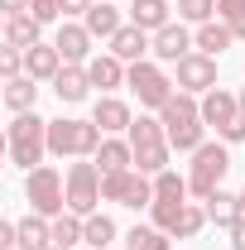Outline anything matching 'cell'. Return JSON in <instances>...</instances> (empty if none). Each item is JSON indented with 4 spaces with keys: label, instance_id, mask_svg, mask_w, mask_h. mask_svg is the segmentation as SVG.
I'll return each mask as SVG.
<instances>
[{
    "label": "cell",
    "instance_id": "47",
    "mask_svg": "<svg viewBox=\"0 0 245 250\" xmlns=\"http://www.w3.org/2000/svg\"><path fill=\"white\" fill-rule=\"evenodd\" d=\"M43 250H67V246H43Z\"/></svg>",
    "mask_w": 245,
    "mask_h": 250
},
{
    "label": "cell",
    "instance_id": "23",
    "mask_svg": "<svg viewBox=\"0 0 245 250\" xmlns=\"http://www.w3.org/2000/svg\"><path fill=\"white\" fill-rule=\"evenodd\" d=\"M34 101H39V82H34L29 72H20V77H10V82H5V106H10L15 116L34 111Z\"/></svg>",
    "mask_w": 245,
    "mask_h": 250
},
{
    "label": "cell",
    "instance_id": "40",
    "mask_svg": "<svg viewBox=\"0 0 245 250\" xmlns=\"http://www.w3.org/2000/svg\"><path fill=\"white\" fill-rule=\"evenodd\" d=\"M92 5H96V0H58V10H62V15H87Z\"/></svg>",
    "mask_w": 245,
    "mask_h": 250
},
{
    "label": "cell",
    "instance_id": "3",
    "mask_svg": "<svg viewBox=\"0 0 245 250\" xmlns=\"http://www.w3.org/2000/svg\"><path fill=\"white\" fill-rule=\"evenodd\" d=\"M231 173V149L221 145V140H207V145H197L192 149V168H187V192L192 197H212L216 188H221V178Z\"/></svg>",
    "mask_w": 245,
    "mask_h": 250
},
{
    "label": "cell",
    "instance_id": "14",
    "mask_svg": "<svg viewBox=\"0 0 245 250\" xmlns=\"http://www.w3.org/2000/svg\"><path fill=\"white\" fill-rule=\"evenodd\" d=\"M87 77H92V87L111 96L116 87H125V62L116 53H96V58H87Z\"/></svg>",
    "mask_w": 245,
    "mask_h": 250
},
{
    "label": "cell",
    "instance_id": "25",
    "mask_svg": "<svg viewBox=\"0 0 245 250\" xmlns=\"http://www.w3.org/2000/svg\"><path fill=\"white\" fill-rule=\"evenodd\" d=\"M168 154H173V149H168V140H154V145H135V168H140V173H163V168H168Z\"/></svg>",
    "mask_w": 245,
    "mask_h": 250
},
{
    "label": "cell",
    "instance_id": "45",
    "mask_svg": "<svg viewBox=\"0 0 245 250\" xmlns=\"http://www.w3.org/2000/svg\"><path fill=\"white\" fill-rule=\"evenodd\" d=\"M236 101H241V111H245V87H241V96H236Z\"/></svg>",
    "mask_w": 245,
    "mask_h": 250
},
{
    "label": "cell",
    "instance_id": "31",
    "mask_svg": "<svg viewBox=\"0 0 245 250\" xmlns=\"http://www.w3.org/2000/svg\"><path fill=\"white\" fill-rule=\"evenodd\" d=\"M125 140H130V149H135V145H154V140H168V135H163V121H154V116H135L130 130H125Z\"/></svg>",
    "mask_w": 245,
    "mask_h": 250
},
{
    "label": "cell",
    "instance_id": "21",
    "mask_svg": "<svg viewBox=\"0 0 245 250\" xmlns=\"http://www.w3.org/2000/svg\"><path fill=\"white\" fill-rule=\"evenodd\" d=\"M82 24H87V34H92V39H106V43H111V39H116V29H121V10H116V5H106V0H96L92 10L82 15Z\"/></svg>",
    "mask_w": 245,
    "mask_h": 250
},
{
    "label": "cell",
    "instance_id": "48",
    "mask_svg": "<svg viewBox=\"0 0 245 250\" xmlns=\"http://www.w3.org/2000/svg\"><path fill=\"white\" fill-rule=\"evenodd\" d=\"M0 34H5V15H0Z\"/></svg>",
    "mask_w": 245,
    "mask_h": 250
},
{
    "label": "cell",
    "instance_id": "18",
    "mask_svg": "<svg viewBox=\"0 0 245 250\" xmlns=\"http://www.w3.org/2000/svg\"><path fill=\"white\" fill-rule=\"evenodd\" d=\"M231 43H236V34L226 29L221 20H207V24H197V34H192V48H197V53H207V58H221Z\"/></svg>",
    "mask_w": 245,
    "mask_h": 250
},
{
    "label": "cell",
    "instance_id": "10",
    "mask_svg": "<svg viewBox=\"0 0 245 250\" xmlns=\"http://www.w3.org/2000/svg\"><path fill=\"white\" fill-rule=\"evenodd\" d=\"M197 106H202V125H216V135H221L226 125L241 116V101H236L231 92H221V87H212V92L202 96Z\"/></svg>",
    "mask_w": 245,
    "mask_h": 250
},
{
    "label": "cell",
    "instance_id": "29",
    "mask_svg": "<svg viewBox=\"0 0 245 250\" xmlns=\"http://www.w3.org/2000/svg\"><path fill=\"white\" fill-rule=\"evenodd\" d=\"M48 236H53V246H77V241H82V217H77V212H62V217H53L48 221Z\"/></svg>",
    "mask_w": 245,
    "mask_h": 250
},
{
    "label": "cell",
    "instance_id": "11",
    "mask_svg": "<svg viewBox=\"0 0 245 250\" xmlns=\"http://www.w3.org/2000/svg\"><path fill=\"white\" fill-rule=\"evenodd\" d=\"M53 92H58V101H67V106L87 101V92H92V77H87V67H82V62H62L58 77H53Z\"/></svg>",
    "mask_w": 245,
    "mask_h": 250
},
{
    "label": "cell",
    "instance_id": "38",
    "mask_svg": "<svg viewBox=\"0 0 245 250\" xmlns=\"http://www.w3.org/2000/svg\"><path fill=\"white\" fill-rule=\"evenodd\" d=\"M29 15L39 20V24H53V20H62L58 0H29Z\"/></svg>",
    "mask_w": 245,
    "mask_h": 250
},
{
    "label": "cell",
    "instance_id": "9",
    "mask_svg": "<svg viewBox=\"0 0 245 250\" xmlns=\"http://www.w3.org/2000/svg\"><path fill=\"white\" fill-rule=\"evenodd\" d=\"M149 53H154L159 62H178V58L192 53V34H187L183 24H163V29L149 39Z\"/></svg>",
    "mask_w": 245,
    "mask_h": 250
},
{
    "label": "cell",
    "instance_id": "26",
    "mask_svg": "<svg viewBox=\"0 0 245 250\" xmlns=\"http://www.w3.org/2000/svg\"><path fill=\"white\" fill-rule=\"evenodd\" d=\"M82 241H87L92 250H111V241H116V221L101 217V212L82 217Z\"/></svg>",
    "mask_w": 245,
    "mask_h": 250
},
{
    "label": "cell",
    "instance_id": "16",
    "mask_svg": "<svg viewBox=\"0 0 245 250\" xmlns=\"http://www.w3.org/2000/svg\"><path fill=\"white\" fill-rule=\"evenodd\" d=\"M159 121H163V130H178V125H197L202 121V106L192 101L187 92H173L163 106H159Z\"/></svg>",
    "mask_w": 245,
    "mask_h": 250
},
{
    "label": "cell",
    "instance_id": "50",
    "mask_svg": "<svg viewBox=\"0 0 245 250\" xmlns=\"http://www.w3.org/2000/svg\"><path fill=\"white\" fill-rule=\"evenodd\" d=\"M15 250H24V246H15Z\"/></svg>",
    "mask_w": 245,
    "mask_h": 250
},
{
    "label": "cell",
    "instance_id": "20",
    "mask_svg": "<svg viewBox=\"0 0 245 250\" xmlns=\"http://www.w3.org/2000/svg\"><path fill=\"white\" fill-rule=\"evenodd\" d=\"M111 53H116L121 62H140L144 53H149V34L135 29V24H121V29H116V39H111Z\"/></svg>",
    "mask_w": 245,
    "mask_h": 250
},
{
    "label": "cell",
    "instance_id": "49",
    "mask_svg": "<svg viewBox=\"0 0 245 250\" xmlns=\"http://www.w3.org/2000/svg\"><path fill=\"white\" fill-rule=\"evenodd\" d=\"M0 101H5V87H0Z\"/></svg>",
    "mask_w": 245,
    "mask_h": 250
},
{
    "label": "cell",
    "instance_id": "28",
    "mask_svg": "<svg viewBox=\"0 0 245 250\" xmlns=\"http://www.w3.org/2000/svg\"><path fill=\"white\" fill-rule=\"evenodd\" d=\"M154 202H187V178H178L173 168L154 173Z\"/></svg>",
    "mask_w": 245,
    "mask_h": 250
},
{
    "label": "cell",
    "instance_id": "44",
    "mask_svg": "<svg viewBox=\"0 0 245 250\" xmlns=\"http://www.w3.org/2000/svg\"><path fill=\"white\" fill-rule=\"evenodd\" d=\"M5 159H10V140H5V130H0V168H5Z\"/></svg>",
    "mask_w": 245,
    "mask_h": 250
},
{
    "label": "cell",
    "instance_id": "24",
    "mask_svg": "<svg viewBox=\"0 0 245 250\" xmlns=\"http://www.w3.org/2000/svg\"><path fill=\"white\" fill-rule=\"evenodd\" d=\"M39 34H43V24H39L34 15H10V20H5V39H10L15 48H34V43H43Z\"/></svg>",
    "mask_w": 245,
    "mask_h": 250
},
{
    "label": "cell",
    "instance_id": "46",
    "mask_svg": "<svg viewBox=\"0 0 245 250\" xmlns=\"http://www.w3.org/2000/svg\"><path fill=\"white\" fill-rule=\"evenodd\" d=\"M241 217H245V188H241Z\"/></svg>",
    "mask_w": 245,
    "mask_h": 250
},
{
    "label": "cell",
    "instance_id": "4",
    "mask_svg": "<svg viewBox=\"0 0 245 250\" xmlns=\"http://www.w3.org/2000/svg\"><path fill=\"white\" fill-rule=\"evenodd\" d=\"M24 197H29V207L39 217H62L67 212V178H62L53 164H39L29 168V178H24Z\"/></svg>",
    "mask_w": 245,
    "mask_h": 250
},
{
    "label": "cell",
    "instance_id": "6",
    "mask_svg": "<svg viewBox=\"0 0 245 250\" xmlns=\"http://www.w3.org/2000/svg\"><path fill=\"white\" fill-rule=\"evenodd\" d=\"M101 202H121V207H149L154 202V178L140 168L125 173H106L101 178Z\"/></svg>",
    "mask_w": 245,
    "mask_h": 250
},
{
    "label": "cell",
    "instance_id": "19",
    "mask_svg": "<svg viewBox=\"0 0 245 250\" xmlns=\"http://www.w3.org/2000/svg\"><path fill=\"white\" fill-rule=\"evenodd\" d=\"M168 5H173V0H135V5H130V24L144 29V34H159L163 24H173V20H168Z\"/></svg>",
    "mask_w": 245,
    "mask_h": 250
},
{
    "label": "cell",
    "instance_id": "5",
    "mask_svg": "<svg viewBox=\"0 0 245 250\" xmlns=\"http://www.w3.org/2000/svg\"><path fill=\"white\" fill-rule=\"evenodd\" d=\"M125 87L140 96V106H149V111H159V106L173 96L168 72H163L159 62H149V58H140V62H130V67H125Z\"/></svg>",
    "mask_w": 245,
    "mask_h": 250
},
{
    "label": "cell",
    "instance_id": "17",
    "mask_svg": "<svg viewBox=\"0 0 245 250\" xmlns=\"http://www.w3.org/2000/svg\"><path fill=\"white\" fill-rule=\"evenodd\" d=\"M92 164L101 168V178L106 173H125V168H135V149H130V140H101V149L92 154Z\"/></svg>",
    "mask_w": 245,
    "mask_h": 250
},
{
    "label": "cell",
    "instance_id": "32",
    "mask_svg": "<svg viewBox=\"0 0 245 250\" xmlns=\"http://www.w3.org/2000/svg\"><path fill=\"white\" fill-rule=\"evenodd\" d=\"M125 250H168V231H159V226H135V231H125Z\"/></svg>",
    "mask_w": 245,
    "mask_h": 250
},
{
    "label": "cell",
    "instance_id": "8",
    "mask_svg": "<svg viewBox=\"0 0 245 250\" xmlns=\"http://www.w3.org/2000/svg\"><path fill=\"white\" fill-rule=\"evenodd\" d=\"M173 67H178V82H173V87L187 92V96H207V92L216 87V58L197 53V48H192L187 58H178Z\"/></svg>",
    "mask_w": 245,
    "mask_h": 250
},
{
    "label": "cell",
    "instance_id": "12",
    "mask_svg": "<svg viewBox=\"0 0 245 250\" xmlns=\"http://www.w3.org/2000/svg\"><path fill=\"white\" fill-rule=\"evenodd\" d=\"M53 48L62 53V62H82V67H87V58H92V34H87V24H67V20H62Z\"/></svg>",
    "mask_w": 245,
    "mask_h": 250
},
{
    "label": "cell",
    "instance_id": "2",
    "mask_svg": "<svg viewBox=\"0 0 245 250\" xmlns=\"http://www.w3.org/2000/svg\"><path fill=\"white\" fill-rule=\"evenodd\" d=\"M5 140H10V164H20V168H39L43 154H48V121L43 116H15L10 130H5Z\"/></svg>",
    "mask_w": 245,
    "mask_h": 250
},
{
    "label": "cell",
    "instance_id": "36",
    "mask_svg": "<svg viewBox=\"0 0 245 250\" xmlns=\"http://www.w3.org/2000/svg\"><path fill=\"white\" fill-rule=\"evenodd\" d=\"M183 207H187V202H149V212H154V226L173 236V226H178V217H183Z\"/></svg>",
    "mask_w": 245,
    "mask_h": 250
},
{
    "label": "cell",
    "instance_id": "42",
    "mask_svg": "<svg viewBox=\"0 0 245 250\" xmlns=\"http://www.w3.org/2000/svg\"><path fill=\"white\" fill-rule=\"evenodd\" d=\"M0 15L10 20V15H29V0H0Z\"/></svg>",
    "mask_w": 245,
    "mask_h": 250
},
{
    "label": "cell",
    "instance_id": "37",
    "mask_svg": "<svg viewBox=\"0 0 245 250\" xmlns=\"http://www.w3.org/2000/svg\"><path fill=\"white\" fill-rule=\"evenodd\" d=\"M216 10V0H178V15H183L187 24H207Z\"/></svg>",
    "mask_w": 245,
    "mask_h": 250
},
{
    "label": "cell",
    "instance_id": "43",
    "mask_svg": "<svg viewBox=\"0 0 245 250\" xmlns=\"http://www.w3.org/2000/svg\"><path fill=\"white\" fill-rule=\"evenodd\" d=\"M231 246H236V250H245V217L231 226Z\"/></svg>",
    "mask_w": 245,
    "mask_h": 250
},
{
    "label": "cell",
    "instance_id": "41",
    "mask_svg": "<svg viewBox=\"0 0 245 250\" xmlns=\"http://www.w3.org/2000/svg\"><path fill=\"white\" fill-rule=\"evenodd\" d=\"M15 246H20V231L10 221H0V250H15Z\"/></svg>",
    "mask_w": 245,
    "mask_h": 250
},
{
    "label": "cell",
    "instance_id": "7",
    "mask_svg": "<svg viewBox=\"0 0 245 250\" xmlns=\"http://www.w3.org/2000/svg\"><path fill=\"white\" fill-rule=\"evenodd\" d=\"M96 202H101V168H96L92 159H77L67 168V212L92 217Z\"/></svg>",
    "mask_w": 245,
    "mask_h": 250
},
{
    "label": "cell",
    "instance_id": "13",
    "mask_svg": "<svg viewBox=\"0 0 245 250\" xmlns=\"http://www.w3.org/2000/svg\"><path fill=\"white\" fill-rule=\"evenodd\" d=\"M92 121L101 125V135H121V130H130V106H125L121 96H96V106H92Z\"/></svg>",
    "mask_w": 245,
    "mask_h": 250
},
{
    "label": "cell",
    "instance_id": "22",
    "mask_svg": "<svg viewBox=\"0 0 245 250\" xmlns=\"http://www.w3.org/2000/svg\"><path fill=\"white\" fill-rule=\"evenodd\" d=\"M202 207H207V221H216V226H226V231H231V226L241 221V192H226V188H216Z\"/></svg>",
    "mask_w": 245,
    "mask_h": 250
},
{
    "label": "cell",
    "instance_id": "39",
    "mask_svg": "<svg viewBox=\"0 0 245 250\" xmlns=\"http://www.w3.org/2000/svg\"><path fill=\"white\" fill-rule=\"evenodd\" d=\"M241 140H245V111L226 125V130H221V145H241Z\"/></svg>",
    "mask_w": 245,
    "mask_h": 250
},
{
    "label": "cell",
    "instance_id": "33",
    "mask_svg": "<svg viewBox=\"0 0 245 250\" xmlns=\"http://www.w3.org/2000/svg\"><path fill=\"white\" fill-rule=\"evenodd\" d=\"M202 226H207V207H202V202H187L183 217H178V226H173V236H178V241H192Z\"/></svg>",
    "mask_w": 245,
    "mask_h": 250
},
{
    "label": "cell",
    "instance_id": "30",
    "mask_svg": "<svg viewBox=\"0 0 245 250\" xmlns=\"http://www.w3.org/2000/svg\"><path fill=\"white\" fill-rule=\"evenodd\" d=\"M168 135V149H178V154H192L197 145H207V125H178V130H163Z\"/></svg>",
    "mask_w": 245,
    "mask_h": 250
},
{
    "label": "cell",
    "instance_id": "27",
    "mask_svg": "<svg viewBox=\"0 0 245 250\" xmlns=\"http://www.w3.org/2000/svg\"><path fill=\"white\" fill-rule=\"evenodd\" d=\"M20 231V246L24 250H43V246H53V236H48V217H39V212H29V217L15 226Z\"/></svg>",
    "mask_w": 245,
    "mask_h": 250
},
{
    "label": "cell",
    "instance_id": "34",
    "mask_svg": "<svg viewBox=\"0 0 245 250\" xmlns=\"http://www.w3.org/2000/svg\"><path fill=\"white\" fill-rule=\"evenodd\" d=\"M216 15L236 39H245V0H216Z\"/></svg>",
    "mask_w": 245,
    "mask_h": 250
},
{
    "label": "cell",
    "instance_id": "15",
    "mask_svg": "<svg viewBox=\"0 0 245 250\" xmlns=\"http://www.w3.org/2000/svg\"><path fill=\"white\" fill-rule=\"evenodd\" d=\"M62 67V53L53 48V43H34V48H24V72H29L34 82H53Z\"/></svg>",
    "mask_w": 245,
    "mask_h": 250
},
{
    "label": "cell",
    "instance_id": "35",
    "mask_svg": "<svg viewBox=\"0 0 245 250\" xmlns=\"http://www.w3.org/2000/svg\"><path fill=\"white\" fill-rule=\"evenodd\" d=\"M24 72V48H15L10 39H0V77L10 82V77H20Z\"/></svg>",
    "mask_w": 245,
    "mask_h": 250
},
{
    "label": "cell",
    "instance_id": "1",
    "mask_svg": "<svg viewBox=\"0 0 245 250\" xmlns=\"http://www.w3.org/2000/svg\"><path fill=\"white\" fill-rule=\"evenodd\" d=\"M96 149H101V125L96 121H72V116L48 121V154H58V159H92Z\"/></svg>",
    "mask_w": 245,
    "mask_h": 250
}]
</instances>
